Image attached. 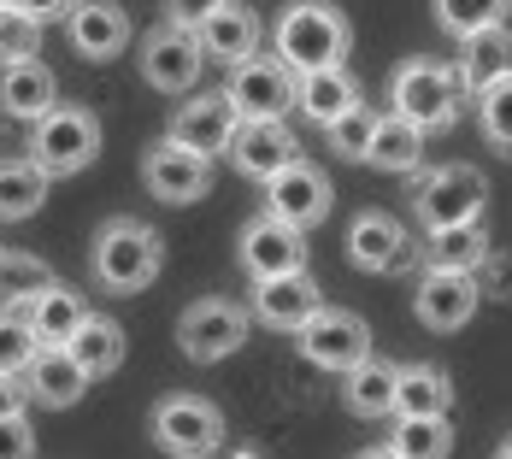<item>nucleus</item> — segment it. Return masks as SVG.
I'll list each match as a JSON object with an SVG mask.
<instances>
[{
    "instance_id": "37998d69",
    "label": "nucleus",
    "mask_w": 512,
    "mask_h": 459,
    "mask_svg": "<svg viewBox=\"0 0 512 459\" xmlns=\"http://www.w3.org/2000/svg\"><path fill=\"white\" fill-rule=\"evenodd\" d=\"M359 459H401L395 448H371V454H359Z\"/></svg>"
},
{
    "instance_id": "ea45409f",
    "label": "nucleus",
    "mask_w": 512,
    "mask_h": 459,
    "mask_svg": "<svg viewBox=\"0 0 512 459\" xmlns=\"http://www.w3.org/2000/svg\"><path fill=\"white\" fill-rule=\"evenodd\" d=\"M30 389H24V371H0V418L6 412H24Z\"/></svg>"
},
{
    "instance_id": "4468645a",
    "label": "nucleus",
    "mask_w": 512,
    "mask_h": 459,
    "mask_svg": "<svg viewBox=\"0 0 512 459\" xmlns=\"http://www.w3.org/2000/svg\"><path fill=\"white\" fill-rule=\"evenodd\" d=\"M224 153L236 159V171H242V177L265 183V177H277L289 159H301V142H295V130H289L283 118H242Z\"/></svg>"
},
{
    "instance_id": "f3484780",
    "label": "nucleus",
    "mask_w": 512,
    "mask_h": 459,
    "mask_svg": "<svg viewBox=\"0 0 512 459\" xmlns=\"http://www.w3.org/2000/svg\"><path fill=\"white\" fill-rule=\"evenodd\" d=\"M65 36L83 59H118L130 48V12L112 0H71L65 12Z\"/></svg>"
},
{
    "instance_id": "f704fd0d",
    "label": "nucleus",
    "mask_w": 512,
    "mask_h": 459,
    "mask_svg": "<svg viewBox=\"0 0 512 459\" xmlns=\"http://www.w3.org/2000/svg\"><path fill=\"white\" fill-rule=\"evenodd\" d=\"M477 118H483V136L495 148H512V71L495 77L489 89H477Z\"/></svg>"
},
{
    "instance_id": "4be33fe9",
    "label": "nucleus",
    "mask_w": 512,
    "mask_h": 459,
    "mask_svg": "<svg viewBox=\"0 0 512 459\" xmlns=\"http://www.w3.org/2000/svg\"><path fill=\"white\" fill-rule=\"evenodd\" d=\"M53 101H59V83H53V71L42 59H18V65L0 71V112L12 124H36Z\"/></svg>"
},
{
    "instance_id": "c03bdc74",
    "label": "nucleus",
    "mask_w": 512,
    "mask_h": 459,
    "mask_svg": "<svg viewBox=\"0 0 512 459\" xmlns=\"http://www.w3.org/2000/svg\"><path fill=\"white\" fill-rule=\"evenodd\" d=\"M230 459H265V454H254V448H236V454H230Z\"/></svg>"
},
{
    "instance_id": "5701e85b",
    "label": "nucleus",
    "mask_w": 512,
    "mask_h": 459,
    "mask_svg": "<svg viewBox=\"0 0 512 459\" xmlns=\"http://www.w3.org/2000/svg\"><path fill=\"white\" fill-rule=\"evenodd\" d=\"M24 318H30L36 348H65V342L77 336V324L89 318V306H83V295H77L71 283H59V277H53L48 289L30 301V312H24Z\"/></svg>"
},
{
    "instance_id": "cd10ccee",
    "label": "nucleus",
    "mask_w": 512,
    "mask_h": 459,
    "mask_svg": "<svg viewBox=\"0 0 512 459\" xmlns=\"http://www.w3.org/2000/svg\"><path fill=\"white\" fill-rule=\"evenodd\" d=\"M48 171L36 159H0V224H24L48 201Z\"/></svg>"
},
{
    "instance_id": "c756f323",
    "label": "nucleus",
    "mask_w": 512,
    "mask_h": 459,
    "mask_svg": "<svg viewBox=\"0 0 512 459\" xmlns=\"http://www.w3.org/2000/svg\"><path fill=\"white\" fill-rule=\"evenodd\" d=\"M65 348H71V359H77L89 377H112V371L124 365V330H118L112 318H101V312H89Z\"/></svg>"
},
{
    "instance_id": "f257e3e1",
    "label": "nucleus",
    "mask_w": 512,
    "mask_h": 459,
    "mask_svg": "<svg viewBox=\"0 0 512 459\" xmlns=\"http://www.w3.org/2000/svg\"><path fill=\"white\" fill-rule=\"evenodd\" d=\"M89 265H95V283L112 289V295H136L148 289L165 265V242H159L154 224L142 218H106L95 230V248H89Z\"/></svg>"
},
{
    "instance_id": "a18cd8bd",
    "label": "nucleus",
    "mask_w": 512,
    "mask_h": 459,
    "mask_svg": "<svg viewBox=\"0 0 512 459\" xmlns=\"http://www.w3.org/2000/svg\"><path fill=\"white\" fill-rule=\"evenodd\" d=\"M495 459H512V436H507V442H501V454H495Z\"/></svg>"
},
{
    "instance_id": "bb28decb",
    "label": "nucleus",
    "mask_w": 512,
    "mask_h": 459,
    "mask_svg": "<svg viewBox=\"0 0 512 459\" xmlns=\"http://www.w3.org/2000/svg\"><path fill=\"white\" fill-rule=\"evenodd\" d=\"M348 377V389H342V401L354 418H389L395 412V383H401V365H389V359H359L354 371H342Z\"/></svg>"
},
{
    "instance_id": "4c0bfd02",
    "label": "nucleus",
    "mask_w": 512,
    "mask_h": 459,
    "mask_svg": "<svg viewBox=\"0 0 512 459\" xmlns=\"http://www.w3.org/2000/svg\"><path fill=\"white\" fill-rule=\"evenodd\" d=\"M36 354V336H30V318H18L12 306H0V371H24Z\"/></svg>"
},
{
    "instance_id": "1a4fd4ad",
    "label": "nucleus",
    "mask_w": 512,
    "mask_h": 459,
    "mask_svg": "<svg viewBox=\"0 0 512 459\" xmlns=\"http://www.w3.org/2000/svg\"><path fill=\"white\" fill-rule=\"evenodd\" d=\"M295 336H301V354H307L318 371H354L359 359L371 354L365 318H359V312H342V306H318Z\"/></svg>"
},
{
    "instance_id": "dca6fc26",
    "label": "nucleus",
    "mask_w": 512,
    "mask_h": 459,
    "mask_svg": "<svg viewBox=\"0 0 512 459\" xmlns=\"http://www.w3.org/2000/svg\"><path fill=\"white\" fill-rule=\"evenodd\" d=\"M318 306H324V295H318V283H312L307 265L277 271V277H259L254 283V318L271 324V330H301Z\"/></svg>"
},
{
    "instance_id": "e433bc0d",
    "label": "nucleus",
    "mask_w": 512,
    "mask_h": 459,
    "mask_svg": "<svg viewBox=\"0 0 512 459\" xmlns=\"http://www.w3.org/2000/svg\"><path fill=\"white\" fill-rule=\"evenodd\" d=\"M371 124H377V112H371V106L359 101V106H348L342 118H330V124H324V136H330V148L342 153V159H365Z\"/></svg>"
},
{
    "instance_id": "2f4dec72",
    "label": "nucleus",
    "mask_w": 512,
    "mask_h": 459,
    "mask_svg": "<svg viewBox=\"0 0 512 459\" xmlns=\"http://www.w3.org/2000/svg\"><path fill=\"white\" fill-rule=\"evenodd\" d=\"M389 448H395L401 459H448L454 454V424H448V412L401 418V430L389 436Z\"/></svg>"
},
{
    "instance_id": "20e7f679",
    "label": "nucleus",
    "mask_w": 512,
    "mask_h": 459,
    "mask_svg": "<svg viewBox=\"0 0 512 459\" xmlns=\"http://www.w3.org/2000/svg\"><path fill=\"white\" fill-rule=\"evenodd\" d=\"M101 153V118L89 106H59L53 101L36 124H30V159L48 171V177H77L89 171Z\"/></svg>"
},
{
    "instance_id": "f03ea898",
    "label": "nucleus",
    "mask_w": 512,
    "mask_h": 459,
    "mask_svg": "<svg viewBox=\"0 0 512 459\" xmlns=\"http://www.w3.org/2000/svg\"><path fill=\"white\" fill-rule=\"evenodd\" d=\"M348 42H354L348 18L336 6H324V0H295L277 18V59L295 77L301 71H318V65H342L348 59Z\"/></svg>"
},
{
    "instance_id": "6ab92c4d",
    "label": "nucleus",
    "mask_w": 512,
    "mask_h": 459,
    "mask_svg": "<svg viewBox=\"0 0 512 459\" xmlns=\"http://www.w3.org/2000/svg\"><path fill=\"white\" fill-rule=\"evenodd\" d=\"M236 106L224 101V95H195L189 106H177V118H171V142H183V148L195 153H224L230 148V136H236Z\"/></svg>"
},
{
    "instance_id": "ddd939ff",
    "label": "nucleus",
    "mask_w": 512,
    "mask_h": 459,
    "mask_svg": "<svg viewBox=\"0 0 512 459\" xmlns=\"http://www.w3.org/2000/svg\"><path fill=\"white\" fill-rule=\"evenodd\" d=\"M483 301V289H477V277L471 271H448V265H430L424 277H418V295H412V312H418V324L424 330H460L471 324V312Z\"/></svg>"
},
{
    "instance_id": "39448f33",
    "label": "nucleus",
    "mask_w": 512,
    "mask_h": 459,
    "mask_svg": "<svg viewBox=\"0 0 512 459\" xmlns=\"http://www.w3.org/2000/svg\"><path fill=\"white\" fill-rule=\"evenodd\" d=\"M242 342H248V312L236 301H224V295H206V301H195L177 318V348L195 365H218V359L236 354Z\"/></svg>"
},
{
    "instance_id": "79ce46f5",
    "label": "nucleus",
    "mask_w": 512,
    "mask_h": 459,
    "mask_svg": "<svg viewBox=\"0 0 512 459\" xmlns=\"http://www.w3.org/2000/svg\"><path fill=\"white\" fill-rule=\"evenodd\" d=\"M6 6H18V12H30L36 24H48V18H65V12H71V0H6Z\"/></svg>"
},
{
    "instance_id": "9b49d317",
    "label": "nucleus",
    "mask_w": 512,
    "mask_h": 459,
    "mask_svg": "<svg viewBox=\"0 0 512 459\" xmlns=\"http://www.w3.org/2000/svg\"><path fill=\"white\" fill-rule=\"evenodd\" d=\"M330 177L307 165V159H289L277 177H265V212L271 218H283V224H295V230H312V224H324L330 218Z\"/></svg>"
},
{
    "instance_id": "0eeeda50",
    "label": "nucleus",
    "mask_w": 512,
    "mask_h": 459,
    "mask_svg": "<svg viewBox=\"0 0 512 459\" xmlns=\"http://www.w3.org/2000/svg\"><path fill=\"white\" fill-rule=\"evenodd\" d=\"M224 101L236 106V118H283L295 106V71L271 53V59H236L230 65V83H224Z\"/></svg>"
},
{
    "instance_id": "9d476101",
    "label": "nucleus",
    "mask_w": 512,
    "mask_h": 459,
    "mask_svg": "<svg viewBox=\"0 0 512 459\" xmlns=\"http://www.w3.org/2000/svg\"><path fill=\"white\" fill-rule=\"evenodd\" d=\"M206 53H201V36L189 30V24H159L154 36L142 42V77L154 83L159 95H189L195 89V77H201Z\"/></svg>"
},
{
    "instance_id": "7ed1b4c3",
    "label": "nucleus",
    "mask_w": 512,
    "mask_h": 459,
    "mask_svg": "<svg viewBox=\"0 0 512 459\" xmlns=\"http://www.w3.org/2000/svg\"><path fill=\"white\" fill-rule=\"evenodd\" d=\"M389 106L430 136V130H448V124L460 118L465 83H460V71L442 65V59H407V65L395 71V83H389Z\"/></svg>"
},
{
    "instance_id": "f8f14e48",
    "label": "nucleus",
    "mask_w": 512,
    "mask_h": 459,
    "mask_svg": "<svg viewBox=\"0 0 512 459\" xmlns=\"http://www.w3.org/2000/svg\"><path fill=\"white\" fill-rule=\"evenodd\" d=\"M142 183H148V195H154V201L189 206V201H201L206 189H212V159L165 136V142H154L148 159H142Z\"/></svg>"
},
{
    "instance_id": "393cba45",
    "label": "nucleus",
    "mask_w": 512,
    "mask_h": 459,
    "mask_svg": "<svg viewBox=\"0 0 512 459\" xmlns=\"http://www.w3.org/2000/svg\"><path fill=\"white\" fill-rule=\"evenodd\" d=\"M460 83L465 89H489L495 77H507L512 71V30L507 24H483V30H471L460 36Z\"/></svg>"
},
{
    "instance_id": "2eb2a0df",
    "label": "nucleus",
    "mask_w": 512,
    "mask_h": 459,
    "mask_svg": "<svg viewBox=\"0 0 512 459\" xmlns=\"http://www.w3.org/2000/svg\"><path fill=\"white\" fill-rule=\"evenodd\" d=\"M236 254H242V271H248L254 283L259 277H277V271H295V265H307V230H295V224L259 212L254 224L242 230Z\"/></svg>"
},
{
    "instance_id": "412c9836",
    "label": "nucleus",
    "mask_w": 512,
    "mask_h": 459,
    "mask_svg": "<svg viewBox=\"0 0 512 459\" xmlns=\"http://www.w3.org/2000/svg\"><path fill=\"white\" fill-rule=\"evenodd\" d=\"M407 230L389 218V212H359L348 224V259L359 271H401L407 265Z\"/></svg>"
},
{
    "instance_id": "c85d7f7f",
    "label": "nucleus",
    "mask_w": 512,
    "mask_h": 459,
    "mask_svg": "<svg viewBox=\"0 0 512 459\" xmlns=\"http://www.w3.org/2000/svg\"><path fill=\"white\" fill-rule=\"evenodd\" d=\"M454 407V377L442 365H401V383H395V412L401 418H430V412Z\"/></svg>"
},
{
    "instance_id": "a211bd4d",
    "label": "nucleus",
    "mask_w": 512,
    "mask_h": 459,
    "mask_svg": "<svg viewBox=\"0 0 512 459\" xmlns=\"http://www.w3.org/2000/svg\"><path fill=\"white\" fill-rule=\"evenodd\" d=\"M89 383H95V377L71 359V348H36L30 365H24V389H30V401L48 407V412L77 407V401L89 395Z\"/></svg>"
},
{
    "instance_id": "58836bf2",
    "label": "nucleus",
    "mask_w": 512,
    "mask_h": 459,
    "mask_svg": "<svg viewBox=\"0 0 512 459\" xmlns=\"http://www.w3.org/2000/svg\"><path fill=\"white\" fill-rule=\"evenodd\" d=\"M0 459H36V430L24 424V412L0 418Z\"/></svg>"
},
{
    "instance_id": "a19ab883",
    "label": "nucleus",
    "mask_w": 512,
    "mask_h": 459,
    "mask_svg": "<svg viewBox=\"0 0 512 459\" xmlns=\"http://www.w3.org/2000/svg\"><path fill=\"white\" fill-rule=\"evenodd\" d=\"M212 6H218V0H165V18H171V24H189V30H195V24H201Z\"/></svg>"
},
{
    "instance_id": "72a5a7b5",
    "label": "nucleus",
    "mask_w": 512,
    "mask_h": 459,
    "mask_svg": "<svg viewBox=\"0 0 512 459\" xmlns=\"http://www.w3.org/2000/svg\"><path fill=\"white\" fill-rule=\"evenodd\" d=\"M507 6L512 0H436V24L448 36H471L483 24H507Z\"/></svg>"
},
{
    "instance_id": "a878e982",
    "label": "nucleus",
    "mask_w": 512,
    "mask_h": 459,
    "mask_svg": "<svg viewBox=\"0 0 512 459\" xmlns=\"http://www.w3.org/2000/svg\"><path fill=\"white\" fill-rule=\"evenodd\" d=\"M424 159V130L401 118V112H383L377 124H371V142H365V165H377V171H395V177H407L412 165Z\"/></svg>"
},
{
    "instance_id": "7c9ffc66",
    "label": "nucleus",
    "mask_w": 512,
    "mask_h": 459,
    "mask_svg": "<svg viewBox=\"0 0 512 459\" xmlns=\"http://www.w3.org/2000/svg\"><path fill=\"white\" fill-rule=\"evenodd\" d=\"M430 265H448V271H477L483 259H489V236H483V218H471V224H442V230H430Z\"/></svg>"
},
{
    "instance_id": "473e14b6",
    "label": "nucleus",
    "mask_w": 512,
    "mask_h": 459,
    "mask_svg": "<svg viewBox=\"0 0 512 459\" xmlns=\"http://www.w3.org/2000/svg\"><path fill=\"white\" fill-rule=\"evenodd\" d=\"M53 283V265L36 254H18V248H0V306L36 301Z\"/></svg>"
},
{
    "instance_id": "6e6552de",
    "label": "nucleus",
    "mask_w": 512,
    "mask_h": 459,
    "mask_svg": "<svg viewBox=\"0 0 512 459\" xmlns=\"http://www.w3.org/2000/svg\"><path fill=\"white\" fill-rule=\"evenodd\" d=\"M483 201H489V183L477 165H442L418 183V224L424 230L471 224V218H483Z\"/></svg>"
},
{
    "instance_id": "49530a36",
    "label": "nucleus",
    "mask_w": 512,
    "mask_h": 459,
    "mask_svg": "<svg viewBox=\"0 0 512 459\" xmlns=\"http://www.w3.org/2000/svg\"><path fill=\"white\" fill-rule=\"evenodd\" d=\"M0 6H6V0H0Z\"/></svg>"
},
{
    "instance_id": "aec40b11",
    "label": "nucleus",
    "mask_w": 512,
    "mask_h": 459,
    "mask_svg": "<svg viewBox=\"0 0 512 459\" xmlns=\"http://www.w3.org/2000/svg\"><path fill=\"white\" fill-rule=\"evenodd\" d=\"M195 36H201L206 59L236 65V59L259 53V18H254V6H242V0H218L201 24H195Z\"/></svg>"
},
{
    "instance_id": "c9c22d12",
    "label": "nucleus",
    "mask_w": 512,
    "mask_h": 459,
    "mask_svg": "<svg viewBox=\"0 0 512 459\" xmlns=\"http://www.w3.org/2000/svg\"><path fill=\"white\" fill-rule=\"evenodd\" d=\"M36 53H42V24L18 6H0V65L36 59Z\"/></svg>"
},
{
    "instance_id": "b1692460",
    "label": "nucleus",
    "mask_w": 512,
    "mask_h": 459,
    "mask_svg": "<svg viewBox=\"0 0 512 459\" xmlns=\"http://www.w3.org/2000/svg\"><path fill=\"white\" fill-rule=\"evenodd\" d=\"M295 106L307 112L312 124H330V118H342L348 106H359V83L348 77V65L301 71V77H295Z\"/></svg>"
},
{
    "instance_id": "423d86ee",
    "label": "nucleus",
    "mask_w": 512,
    "mask_h": 459,
    "mask_svg": "<svg viewBox=\"0 0 512 459\" xmlns=\"http://www.w3.org/2000/svg\"><path fill=\"white\" fill-rule=\"evenodd\" d=\"M154 442L171 459H206L224 442V412L201 395H165L154 407Z\"/></svg>"
}]
</instances>
